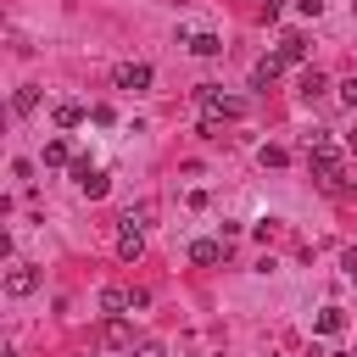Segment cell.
Segmentation results:
<instances>
[{
  "label": "cell",
  "instance_id": "cell-19",
  "mask_svg": "<svg viewBox=\"0 0 357 357\" xmlns=\"http://www.w3.org/2000/svg\"><path fill=\"white\" fill-rule=\"evenodd\" d=\"M340 268H346V279H351V284H357V245H351V251H346V257H340Z\"/></svg>",
  "mask_w": 357,
  "mask_h": 357
},
{
  "label": "cell",
  "instance_id": "cell-13",
  "mask_svg": "<svg viewBox=\"0 0 357 357\" xmlns=\"http://www.w3.org/2000/svg\"><path fill=\"white\" fill-rule=\"evenodd\" d=\"M279 56H284V61H301V56H307V39H301V33H284V39H279Z\"/></svg>",
  "mask_w": 357,
  "mask_h": 357
},
{
  "label": "cell",
  "instance_id": "cell-16",
  "mask_svg": "<svg viewBox=\"0 0 357 357\" xmlns=\"http://www.w3.org/2000/svg\"><path fill=\"white\" fill-rule=\"evenodd\" d=\"M11 106H17V112H33V106H39V89H33V84H22V89L11 95Z\"/></svg>",
  "mask_w": 357,
  "mask_h": 357
},
{
  "label": "cell",
  "instance_id": "cell-2",
  "mask_svg": "<svg viewBox=\"0 0 357 357\" xmlns=\"http://www.w3.org/2000/svg\"><path fill=\"white\" fill-rule=\"evenodd\" d=\"M151 78H156V73H151V61H123V67L112 73V84H117V89H151Z\"/></svg>",
  "mask_w": 357,
  "mask_h": 357
},
{
  "label": "cell",
  "instance_id": "cell-12",
  "mask_svg": "<svg viewBox=\"0 0 357 357\" xmlns=\"http://www.w3.org/2000/svg\"><path fill=\"white\" fill-rule=\"evenodd\" d=\"M106 346H134V329L123 324V312H117V318L106 324Z\"/></svg>",
  "mask_w": 357,
  "mask_h": 357
},
{
  "label": "cell",
  "instance_id": "cell-20",
  "mask_svg": "<svg viewBox=\"0 0 357 357\" xmlns=\"http://www.w3.org/2000/svg\"><path fill=\"white\" fill-rule=\"evenodd\" d=\"M340 100H346V106H357V78H346V84H340Z\"/></svg>",
  "mask_w": 357,
  "mask_h": 357
},
{
  "label": "cell",
  "instance_id": "cell-7",
  "mask_svg": "<svg viewBox=\"0 0 357 357\" xmlns=\"http://www.w3.org/2000/svg\"><path fill=\"white\" fill-rule=\"evenodd\" d=\"M190 262H201V268L223 262V240H195V245H190Z\"/></svg>",
  "mask_w": 357,
  "mask_h": 357
},
{
  "label": "cell",
  "instance_id": "cell-18",
  "mask_svg": "<svg viewBox=\"0 0 357 357\" xmlns=\"http://www.w3.org/2000/svg\"><path fill=\"white\" fill-rule=\"evenodd\" d=\"M128 357H167L156 340H139V346H128Z\"/></svg>",
  "mask_w": 357,
  "mask_h": 357
},
{
  "label": "cell",
  "instance_id": "cell-1",
  "mask_svg": "<svg viewBox=\"0 0 357 357\" xmlns=\"http://www.w3.org/2000/svg\"><path fill=\"white\" fill-rule=\"evenodd\" d=\"M195 100H201L212 117H245V100H240V95H223L218 84H201V89H195Z\"/></svg>",
  "mask_w": 357,
  "mask_h": 357
},
{
  "label": "cell",
  "instance_id": "cell-9",
  "mask_svg": "<svg viewBox=\"0 0 357 357\" xmlns=\"http://www.w3.org/2000/svg\"><path fill=\"white\" fill-rule=\"evenodd\" d=\"M184 45H190L195 56H223V39H218V33H190Z\"/></svg>",
  "mask_w": 357,
  "mask_h": 357
},
{
  "label": "cell",
  "instance_id": "cell-10",
  "mask_svg": "<svg viewBox=\"0 0 357 357\" xmlns=\"http://www.w3.org/2000/svg\"><path fill=\"white\" fill-rule=\"evenodd\" d=\"M50 117H56V128H78V123H84V106H78V100H61Z\"/></svg>",
  "mask_w": 357,
  "mask_h": 357
},
{
  "label": "cell",
  "instance_id": "cell-8",
  "mask_svg": "<svg viewBox=\"0 0 357 357\" xmlns=\"http://www.w3.org/2000/svg\"><path fill=\"white\" fill-rule=\"evenodd\" d=\"M279 67H284V56H279V50H273V56H262V61H257V67H251V78H257V84H262V89H268V84H273V78H279Z\"/></svg>",
  "mask_w": 357,
  "mask_h": 357
},
{
  "label": "cell",
  "instance_id": "cell-6",
  "mask_svg": "<svg viewBox=\"0 0 357 357\" xmlns=\"http://www.w3.org/2000/svg\"><path fill=\"white\" fill-rule=\"evenodd\" d=\"M128 307H134V290H123V284H106V290H100V312L117 318V312H128Z\"/></svg>",
  "mask_w": 357,
  "mask_h": 357
},
{
  "label": "cell",
  "instance_id": "cell-11",
  "mask_svg": "<svg viewBox=\"0 0 357 357\" xmlns=\"http://www.w3.org/2000/svg\"><path fill=\"white\" fill-rule=\"evenodd\" d=\"M340 329H346V312L340 307H324L318 312V335H340Z\"/></svg>",
  "mask_w": 357,
  "mask_h": 357
},
{
  "label": "cell",
  "instance_id": "cell-4",
  "mask_svg": "<svg viewBox=\"0 0 357 357\" xmlns=\"http://www.w3.org/2000/svg\"><path fill=\"white\" fill-rule=\"evenodd\" d=\"M6 290H11V296H33V290H39V268H28V262H11V273H6Z\"/></svg>",
  "mask_w": 357,
  "mask_h": 357
},
{
  "label": "cell",
  "instance_id": "cell-14",
  "mask_svg": "<svg viewBox=\"0 0 357 357\" xmlns=\"http://www.w3.org/2000/svg\"><path fill=\"white\" fill-rule=\"evenodd\" d=\"M67 139H45V167H67Z\"/></svg>",
  "mask_w": 357,
  "mask_h": 357
},
{
  "label": "cell",
  "instance_id": "cell-17",
  "mask_svg": "<svg viewBox=\"0 0 357 357\" xmlns=\"http://www.w3.org/2000/svg\"><path fill=\"white\" fill-rule=\"evenodd\" d=\"M312 95H324V78L318 73H301V100H312Z\"/></svg>",
  "mask_w": 357,
  "mask_h": 357
},
{
  "label": "cell",
  "instance_id": "cell-15",
  "mask_svg": "<svg viewBox=\"0 0 357 357\" xmlns=\"http://www.w3.org/2000/svg\"><path fill=\"white\" fill-rule=\"evenodd\" d=\"M151 212H156V206H151V201H139V206H128V212H123V223H128V229H145V223H151Z\"/></svg>",
  "mask_w": 357,
  "mask_h": 357
},
{
  "label": "cell",
  "instance_id": "cell-5",
  "mask_svg": "<svg viewBox=\"0 0 357 357\" xmlns=\"http://www.w3.org/2000/svg\"><path fill=\"white\" fill-rule=\"evenodd\" d=\"M117 257H123V262H139V257H145V234L123 223V234H117Z\"/></svg>",
  "mask_w": 357,
  "mask_h": 357
},
{
  "label": "cell",
  "instance_id": "cell-3",
  "mask_svg": "<svg viewBox=\"0 0 357 357\" xmlns=\"http://www.w3.org/2000/svg\"><path fill=\"white\" fill-rule=\"evenodd\" d=\"M73 178H78V190H84L89 201H100V195L112 190V178H106L100 167H89V162H73Z\"/></svg>",
  "mask_w": 357,
  "mask_h": 357
}]
</instances>
